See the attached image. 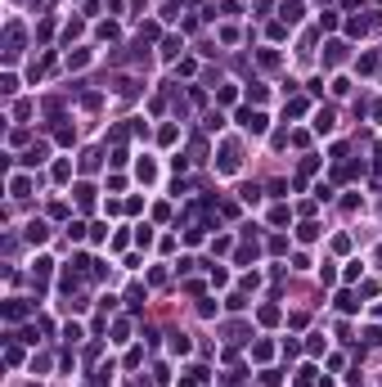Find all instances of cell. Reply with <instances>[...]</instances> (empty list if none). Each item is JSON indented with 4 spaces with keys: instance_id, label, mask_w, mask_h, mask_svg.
I'll return each instance as SVG.
<instances>
[{
    "instance_id": "cell-1",
    "label": "cell",
    "mask_w": 382,
    "mask_h": 387,
    "mask_svg": "<svg viewBox=\"0 0 382 387\" xmlns=\"http://www.w3.org/2000/svg\"><path fill=\"white\" fill-rule=\"evenodd\" d=\"M315 131H333V113H319V117H315Z\"/></svg>"
}]
</instances>
